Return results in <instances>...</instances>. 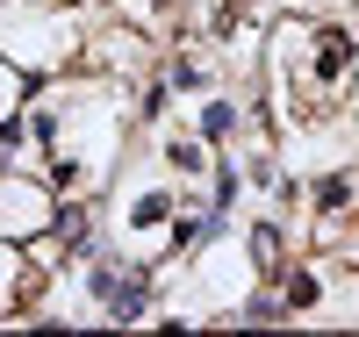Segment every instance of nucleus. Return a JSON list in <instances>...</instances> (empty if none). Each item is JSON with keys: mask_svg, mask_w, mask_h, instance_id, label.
Listing matches in <instances>:
<instances>
[{"mask_svg": "<svg viewBox=\"0 0 359 337\" xmlns=\"http://www.w3.org/2000/svg\"><path fill=\"white\" fill-rule=\"evenodd\" d=\"M172 208H180V187H165V179H130V187H123V216H115V237H123L115 252H130V259L151 266Z\"/></svg>", "mask_w": 359, "mask_h": 337, "instance_id": "f257e3e1", "label": "nucleus"}, {"mask_svg": "<svg viewBox=\"0 0 359 337\" xmlns=\"http://www.w3.org/2000/svg\"><path fill=\"white\" fill-rule=\"evenodd\" d=\"M187 130H194L208 151H230V144H237V130H245V108H237L230 94H201V108H194Z\"/></svg>", "mask_w": 359, "mask_h": 337, "instance_id": "f03ea898", "label": "nucleus"}, {"mask_svg": "<svg viewBox=\"0 0 359 337\" xmlns=\"http://www.w3.org/2000/svg\"><path fill=\"white\" fill-rule=\"evenodd\" d=\"M352 208H359V172L331 165V172H316V179H309V216H316V223L352 216Z\"/></svg>", "mask_w": 359, "mask_h": 337, "instance_id": "7ed1b4c3", "label": "nucleus"}, {"mask_svg": "<svg viewBox=\"0 0 359 337\" xmlns=\"http://www.w3.org/2000/svg\"><path fill=\"white\" fill-rule=\"evenodd\" d=\"M280 301H287V316H316L323 309V273L316 266H280Z\"/></svg>", "mask_w": 359, "mask_h": 337, "instance_id": "20e7f679", "label": "nucleus"}, {"mask_svg": "<svg viewBox=\"0 0 359 337\" xmlns=\"http://www.w3.org/2000/svg\"><path fill=\"white\" fill-rule=\"evenodd\" d=\"M245 252H252L259 273H280V266H287V230H280L273 216H259V223L245 230Z\"/></svg>", "mask_w": 359, "mask_h": 337, "instance_id": "39448f33", "label": "nucleus"}, {"mask_svg": "<svg viewBox=\"0 0 359 337\" xmlns=\"http://www.w3.org/2000/svg\"><path fill=\"white\" fill-rule=\"evenodd\" d=\"M165 86H172V94H208L216 79H208V65H201V57H187V50H180V57H165Z\"/></svg>", "mask_w": 359, "mask_h": 337, "instance_id": "423d86ee", "label": "nucleus"}]
</instances>
